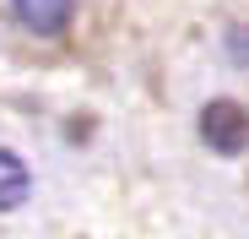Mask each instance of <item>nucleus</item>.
<instances>
[{
  "mask_svg": "<svg viewBox=\"0 0 249 239\" xmlns=\"http://www.w3.org/2000/svg\"><path fill=\"white\" fill-rule=\"evenodd\" d=\"M27 190H33L27 163H22L11 147H0V212H17V207L27 201Z\"/></svg>",
  "mask_w": 249,
  "mask_h": 239,
  "instance_id": "obj_3",
  "label": "nucleus"
},
{
  "mask_svg": "<svg viewBox=\"0 0 249 239\" xmlns=\"http://www.w3.org/2000/svg\"><path fill=\"white\" fill-rule=\"evenodd\" d=\"M200 141L222 158H238L244 152V109L233 98H212L200 109Z\"/></svg>",
  "mask_w": 249,
  "mask_h": 239,
  "instance_id": "obj_1",
  "label": "nucleus"
},
{
  "mask_svg": "<svg viewBox=\"0 0 249 239\" xmlns=\"http://www.w3.org/2000/svg\"><path fill=\"white\" fill-rule=\"evenodd\" d=\"M71 6L76 0H11V11L27 33H44V38H60L71 27Z\"/></svg>",
  "mask_w": 249,
  "mask_h": 239,
  "instance_id": "obj_2",
  "label": "nucleus"
}]
</instances>
